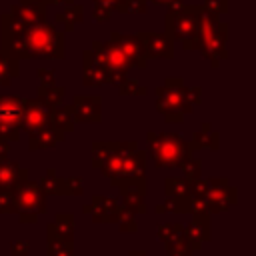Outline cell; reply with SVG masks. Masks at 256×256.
<instances>
[{
  "instance_id": "obj_36",
  "label": "cell",
  "mask_w": 256,
  "mask_h": 256,
  "mask_svg": "<svg viewBox=\"0 0 256 256\" xmlns=\"http://www.w3.org/2000/svg\"><path fill=\"white\" fill-rule=\"evenodd\" d=\"M148 8L146 0H120V4L116 6L114 12L118 14H144Z\"/></svg>"
},
{
  "instance_id": "obj_30",
  "label": "cell",
  "mask_w": 256,
  "mask_h": 256,
  "mask_svg": "<svg viewBox=\"0 0 256 256\" xmlns=\"http://www.w3.org/2000/svg\"><path fill=\"white\" fill-rule=\"evenodd\" d=\"M18 76H20V62L6 58L0 50V86L8 88L12 84V80Z\"/></svg>"
},
{
  "instance_id": "obj_51",
  "label": "cell",
  "mask_w": 256,
  "mask_h": 256,
  "mask_svg": "<svg viewBox=\"0 0 256 256\" xmlns=\"http://www.w3.org/2000/svg\"><path fill=\"white\" fill-rule=\"evenodd\" d=\"M128 256H150V254L142 248H136V250H128Z\"/></svg>"
},
{
  "instance_id": "obj_2",
  "label": "cell",
  "mask_w": 256,
  "mask_h": 256,
  "mask_svg": "<svg viewBox=\"0 0 256 256\" xmlns=\"http://www.w3.org/2000/svg\"><path fill=\"white\" fill-rule=\"evenodd\" d=\"M148 156L152 158L156 168H178V164L192 154L188 148V140H184L176 132H146Z\"/></svg>"
},
{
  "instance_id": "obj_19",
  "label": "cell",
  "mask_w": 256,
  "mask_h": 256,
  "mask_svg": "<svg viewBox=\"0 0 256 256\" xmlns=\"http://www.w3.org/2000/svg\"><path fill=\"white\" fill-rule=\"evenodd\" d=\"M66 140V134L58 132L52 126L40 128L36 132L28 134V150L30 152H38V150H48V148H56L58 144H62Z\"/></svg>"
},
{
  "instance_id": "obj_20",
  "label": "cell",
  "mask_w": 256,
  "mask_h": 256,
  "mask_svg": "<svg viewBox=\"0 0 256 256\" xmlns=\"http://www.w3.org/2000/svg\"><path fill=\"white\" fill-rule=\"evenodd\" d=\"M188 148H190V152H198V150L216 152V150H220V134L216 130H212L210 122H202L200 128L188 140Z\"/></svg>"
},
{
  "instance_id": "obj_43",
  "label": "cell",
  "mask_w": 256,
  "mask_h": 256,
  "mask_svg": "<svg viewBox=\"0 0 256 256\" xmlns=\"http://www.w3.org/2000/svg\"><path fill=\"white\" fill-rule=\"evenodd\" d=\"M8 248L10 256H30V242L26 240H10Z\"/></svg>"
},
{
  "instance_id": "obj_39",
  "label": "cell",
  "mask_w": 256,
  "mask_h": 256,
  "mask_svg": "<svg viewBox=\"0 0 256 256\" xmlns=\"http://www.w3.org/2000/svg\"><path fill=\"white\" fill-rule=\"evenodd\" d=\"M20 126L16 124H10V122H0V138L6 140V142H18L20 140Z\"/></svg>"
},
{
  "instance_id": "obj_29",
  "label": "cell",
  "mask_w": 256,
  "mask_h": 256,
  "mask_svg": "<svg viewBox=\"0 0 256 256\" xmlns=\"http://www.w3.org/2000/svg\"><path fill=\"white\" fill-rule=\"evenodd\" d=\"M38 184L46 196H62V178L58 176L56 168H48L38 180Z\"/></svg>"
},
{
  "instance_id": "obj_14",
  "label": "cell",
  "mask_w": 256,
  "mask_h": 256,
  "mask_svg": "<svg viewBox=\"0 0 256 256\" xmlns=\"http://www.w3.org/2000/svg\"><path fill=\"white\" fill-rule=\"evenodd\" d=\"M110 34L118 42L124 58L130 62L132 68H138V70H146L148 68V58H146L144 48H142V42H140V38L136 34H120L116 30H112Z\"/></svg>"
},
{
  "instance_id": "obj_17",
  "label": "cell",
  "mask_w": 256,
  "mask_h": 256,
  "mask_svg": "<svg viewBox=\"0 0 256 256\" xmlns=\"http://www.w3.org/2000/svg\"><path fill=\"white\" fill-rule=\"evenodd\" d=\"M104 84H110V72L96 62L90 48L84 50L82 52V86L98 88Z\"/></svg>"
},
{
  "instance_id": "obj_28",
  "label": "cell",
  "mask_w": 256,
  "mask_h": 256,
  "mask_svg": "<svg viewBox=\"0 0 256 256\" xmlns=\"http://www.w3.org/2000/svg\"><path fill=\"white\" fill-rule=\"evenodd\" d=\"M112 224L118 226V230L122 234H134L138 232V222H136V214L130 212L128 208H124L122 204L118 206V210L114 212V218H112Z\"/></svg>"
},
{
  "instance_id": "obj_42",
  "label": "cell",
  "mask_w": 256,
  "mask_h": 256,
  "mask_svg": "<svg viewBox=\"0 0 256 256\" xmlns=\"http://www.w3.org/2000/svg\"><path fill=\"white\" fill-rule=\"evenodd\" d=\"M154 212L160 216V214H178V200L174 198H166L164 202H158L154 206Z\"/></svg>"
},
{
  "instance_id": "obj_16",
  "label": "cell",
  "mask_w": 256,
  "mask_h": 256,
  "mask_svg": "<svg viewBox=\"0 0 256 256\" xmlns=\"http://www.w3.org/2000/svg\"><path fill=\"white\" fill-rule=\"evenodd\" d=\"M146 194H148V186L146 182H136V184H126L118 188V202L128 208L130 212H134L136 216H142L148 212L146 206Z\"/></svg>"
},
{
  "instance_id": "obj_18",
  "label": "cell",
  "mask_w": 256,
  "mask_h": 256,
  "mask_svg": "<svg viewBox=\"0 0 256 256\" xmlns=\"http://www.w3.org/2000/svg\"><path fill=\"white\" fill-rule=\"evenodd\" d=\"M10 14L14 18H18L26 28L46 22V6L44 4H36L32 0H16L10 6Z\"/></svg>"
},
{
  "instance_id": "obj_34",
  "label": "cell",
  "mask_w": 256,
  "mask_h": 256,
  "mask_svg": "<svg viewBox=\"0 0 256 256\" xmlns=\"http://www.w3.org/2000/svg\"><path fill=\"white\" fill-rule=\"evenodd\" d=\"M118 92L122 94V96H146V92H148V88L146 86H142L138 80H134V78H124L118 86Z\"/></svg>"
},
{
  "instance_id": "obj_32",
  "label": "cell",
  "mask_w": 256,
  "mask_h": 256,
  "mask_svg": "<svg viewBox=\"0 0 256 256\" xmlns=\"http://www.w3.org/2000/svg\"><path fill=\"white\" fill-rule=\"evenodd\" d=\"M46 256H74V242L46 236Z\"/></svg>"
},
{
  "instance_id": "obj_52",
  "label": "cell",
  "mask_w": 256,
  "mask_h": 256,
  "mask_svg": "<svg viewBox=\"0 0 256 256\" xmlns=\"http://www.w3.org/2000/svg\"><path fill=\"white\" fill-rule=\"evenodd\" d=\"M148 2H152V4H156V6H166V4H170L172 0H148Z\"/></svg>"
},
{
  "instance_id": "obj_25",
  "label": "cell",
  "mask_w": 256,
  "mask_h": 256,
  "mask_svg": "<svg viewBox=\"0 0 256 256\" xmlns=\"http://www.w3.org/2000/svg\"><path fill=\"white\" fill-rule=\"evenodd\" d=\"M22 116V98L16 94L0 96V122H10L20 126Z\"/></svg>"
},
{
  "instance_id": "obj_21",
  "label": "cell",
  "mask_w": 256,
  "mask_h": 256,
  "mask_svg": "<svg viewBox=\"0 0 256 256\" xmlns=\"http://www.w3.org/2000/svg\"><path fill=\"white\" fill-rule=\"evenodd\" d=\"M46 236H56L66 242H74V214L58 212L52 222L46 224Z\"/></svg>"
},
{
  "instance_id": "obj_26",
  "label": "cell",
  "mask_w": 256,
  "mask_h": 256,
  "mask_svg": "<svg viewBox=\"0 0 256 256\" xmlns=\"http://www.w3.org/2000/svg\"><path fill=\"white\" fill-rule=\"evenodd\" d=\"M64 94H66V88L64 86H58V84H38V90H36V98L46 106V108H56L62 104L64 100Z\"/></svg>"
},
{
  "instance_id": "obj_24",
  "label": "cell",
  "mask_w": 256,
  "mask_h": 256,
  "mask_svg": "<svg viewBox=\"0 0 256 256\" xmlns=\"http://www.w3.org/2000/svg\"><path fill=\"white\" fill-rule=\"evenodd\" d=\"M82 22H84V6L82 4L64 6V10H58L54 14V24L56 26H62L64 32H72Z\"/></svg>"
},
{
  "instance_id": "obj_49",
  "label": "cell",
  "mask_w": 256,
  "mask_h": 256,
  "mask_svg": "<svg viewBox=\"0 0 256 256\" xmlns=\"http://www.w3.org/2000/svg\"><path fill=\"white\" fill-rule=\"evenodd\" d=\"M184 6H186V2H184V0H172L170 4H166L168 12H178V10H182Z\"/></svg>"
},
{
  "instance_id": "obj_31",
  "label": "cell",
  "mask_w": 256,
  "mask_h": 256,
  "mask_svg": "<svg viewBox=\"0 0 256 256\" xmlns=\"http://www.w3.org/2000/svg\"><path fill=\"white\" fill-rule=\"evenodd\" d=\"M184 236V224L182 222H160L156 226V238L160 242H172Z\"/></svg>"
},
{
  "instance_id": "obj_44",
  "label": "cell",
  "mask_w": 256,
  "mask_h": 256,
  "mask_svg": "<svg viewBox=\"0 0 256 256\" xmlns=\"http://www.w3.org/2000/svg\"><path fill=\"white\" fill-rule=\"evenodd\" d=\"M36 76L40 80V84L48 86V84H56V70L54 68H38Z\"/></svg>"
},
{
  "instance_id": "obj_41",
  "label": "cell",
  "mask_w": 256,
  "mask_h": 256,
  "mask_svg": "<svg viewBox=\"0 0 256 256\" xmlns=\"http://www.w3.org/2000/svg\"><path fill=\"white\" fill-rule=\"evenodd\" d=\"M182 94H184V100L190 104V106H200L202 104V88L200 86H186L182 88Z\"/></svg>"
},
{
  "instance_id": "obj_9",
  "label": "cell",
  "mask_w": 256,
  "mask_h": 256,
  "mask_svg": "<svg viewBox=\"0 0 256 256\" xmlns=\"http://www.w3.org/2000/svg\"><path fill=\"white\" fill-rule=\"evenodd\" d=\"M228 38H230V24L228 22H220V28L200 44L198 52L210 62V68H220V64L224 60L230 58L228 52Z\"/></svg>"
},
{
  "instance_id": "obj_45",
  "label": "cell",
  "mask_w": 256,
  "mask_h": 256,
  "mask_svg": "<svg viewBox=\"0 0 256 256\" xmlns=\"http://www.w3.org/2000/svg\"><path fill=\"white\" fill-rule=\"evenodd\" d=\"M110 16H112V10L110 8H104V6H94V10H92V18H94V22H108L110 20Z\"/></svg>"
},
{
  "instance_id": "obj_15",
  "label": "cell",
  "mask_w": 256,
  "mask_h": 256,
  "mask_svg": "<svg viewBox=\"0 0 256 256\" xmlns=\"http://www.w3.org/2000/svg\"><path fill=\"white\" fill-rule=\"evenodd\" d=\"M184 238L190 244V248L194 252L202 250V246L206 242H210L212 238V220L210 214H200V216H192V220L188 224H184Z\"/></svg>"
},
{
  "instance_id": "obj_11",
  "label": "cell",
  "mask_w": 256,
  "mask_h": 256,
  "mask_svg": "<svg viewBox=\"0 0 256 256\" xmlns=\"http://www.w3.org/2000/svg\"><path fill=\"white\" fill-rule=\"evenodd\" d=\"M142 42L144 54L148 60H172L174 58V42L164 32H152V30H140L136 34Z\"/></svg>"
},
{
  "instance_id": "obj_27",
  "label": "cell",
  "mask_w": 256,
  "mask_h": 256,
  "mask_svg": "<svg viewBox=\"0 0 256 256\" xmlns=\"http://www.w3.org/2000/svg\"><path fill=\"white\" fill-rule=\"evenodd\" d=\"M188 186H190V180H186L184 176H168L164 178V194L166 198H174V200H184L188 198Z\"/></svg>"
},
{
  "instance_id": "obj_7",
  "label": "cell",
  "mask_w": 256,
  "mask_h": 256,
  "mask_svg": "<svg viewBox=\"0 0 256 256\" xmlns=\"http://www.w3.org/2000/svg\"><path fill=\"white\" fill-rule=\"evenodd\" d=\"M208 190L204 194L206 202H208V212L212 214H222L226 210H230L232 206H236L238 202V190L236 186L230 184V180L226 176H216V178H208Z\"/></svg>"
},
{
  "instance_id": "obj_8",
  "label": "cell",
  "mask_w": 256,
  "mask_h": 256,
  "mask_svg": "<svg viewBox=\"0 0 256 256\" xmlns=\"http://www.w3.org/2000/svg\"><path fill=\"white\" fill-rule=\"evenodd\" d=\"M146 158L148 154L144 150H134L122 156V164L118 168V174L110 180L114 188L126 186V184H136V182H146Z\"/></svg>"
},
{
  "instance_id": "obj_23",
  "label": "cell",
  "mask_w": 256,
  "mask_h": 256,
  "mask_svg": "<svg viewBox=\"0 0 256 256\" xmlns=\"http://www.w3.org/2000/svg\"><path fill=\"white\" fill-rule=\"evenodd\" d=\"M50 126L56 128L62 134H70L74 132L76 120H74V112H72V104H60L56 108L50 110Z\"/></svg>"
},
{
  "instance_id": "obj_53",
  "label": "cell",
  "mask_w": 256,
  "mask_h": 256,
  "mask_svg": "<svg viewBox=\"0 0 256 256\" xmlns=\"http://www.w3.org/2000/svg\"><path fill=\"white\" fill-rule=\"evenodd\" d=\"M32 2H36V4H44V0H32Z\"/></svg>"
},
{
  "instance_id": "obj_38",
  "label": "cell",
  "mask_w": 256,
  "mask_h": 256,
  "mask_svg": "<svg viewBox=\"0 0 256 256\" xmlns=\"http://www.w3.org/2000/svg\"><path fill=\"white\" fill-rule=\"evenodd\" d=\"M2 214H16L12 188H0V216Z\"/></svg>"
},
{
  "instance_id": "obj_50",
  "label": "cell",
  "mask_w": 256,
  "mask_h": 256,
  "mask_svg": "<svg viewBox=\"0 0 256 256\" xmlns=\"http://www.w3.org/2000/svg\"><path fill=\"white\" fill-rule=\"evenodd\" d=\"M8 154H10V142L0 138V156H8Z\"/></svg>"
},
{
  "instance_id": "obj_5",
  "label": "cell",
  "mask_w": 256,
  "mask_h": 256,
  "mask_svg": "<svg viewBox=\"0 0 256 256\" xmlns=\"http://www.w3.org/2000/svg\"><path fill=\"white\" fill-rule=\"evenodd\" d=\"M198 10H200V4H188L178 10V12H166L164 16V34L176 42H184L188 38L194 36L196 32V24H198Z\"/></svg>"
},
{
  "instance_id": "obj_46",
  "label": "cell",
  "mask_w": 256,
  "mask_h": 256,
  "mask_svg": "<svg viewBox=\"0 0 256 256\" xmlns=\"http://www.w3.org/2000/svg\"><path fill=\"white\" fill-rule=\"evenodd\" d=\"M162 86H166V88H180V86H184V80L180 76H168Z\"/></svg>"
},
{
  "instance_id": "obj_40",
  "label": "cell",
  "mask_w": 256,
  "mask_h": 256,
  "mask_svg": "<svg viewBox=\"0 0 256 256\" xmlns=\"http://www.w3.org/2000/svg\"><path fill=\"white\" fill-rule=\"evenodd\" d=\"M202 6L206 10H210L216 16L228 14L230 12V0H202Z\"/></svg>"
},
{
  "instance_id": "obj_33",
  "label": "cell",
  "mask_w": 256,
  "mask_h": 256,
  "mask_svg": "<svg viewBox=\"0 0 256 256\" xmlns=\"http://www.w3.org/2000/svg\"><path fill=\"white\" fill-rule=\"evenodd\" d=\"M178 168L182 170V176L186 180H198V178H202V160L196 158V156H192V154H188L178 164Z\"/></svg>"
},
{
  "instance_id": "obj_10",
  "label": "cell",
  "mask_w": 256,
  "mask_h": 256,
  "mask_svg": "<svg viewBox=\"0 0 256 256\" xmlns=\"http://www.w3.org/2000/svg\"><path fill=\"white\" fill-rule=\"evenodd\" d=\"M50 126V108H46L36 96L22 98V116H20V130L26 134L36 132L40 128Z\"/></svg>"
},
{
  "instance_id": "obj_37",
  "label": "cell",
  "mask_w": 256,
  "mask_h": 256,
  "mask_svg": "<svg viewBox=\"0 0 256 256\" xmlns=\"http://www.w3.org/2000/svg\"><path fill=\"white\" fill-rule=\"evenodd\" d=\"M166 256H194V250L186 242V238H178L172 242H166Z\"/></svg>"
},
{
  "instance_id": "obj_6",
  "label": "cell",
  "mask_w": 256,
  "mask_h": 256,
  "mask_svg": "<svg viewBox=\"0 0 256 256\" xmlns=\"http://www.w3.org/2000/svg\"><path fill=\"white\" fill-rule=\"evenodd\" d=\"M0 24H2V32H0L2 54L10 60H16V62L26 60V54H24V30H26V26L18 18H14L10 12L2 14Z\"/></svg>"
},
{
  "instance_id": "obj_22",
  "label": "cell",
  "mask_w": 256,
  "mask_h": 256,
  "mask_svg": "<svg viewBox=\"0 0 256 256\" xmlns=\"http://www.w3.org/2000/svg\"><path fill=\"white\" fill-rule=\"evenodd\" d=\"M22 178H30L28 168H22L8 156H0V188H12Z\"/></svg>"
},
{
  "instance_id": "obj_3",
  "label": "cell",
  "mask_w": 256,
  "mask_h": 256,
  "mask_svg": "<svg viewBox=\"0 0 256 256\" xmlns=\"http://www.w3.org/2000/svg\"><path fill=\"white\" fill-rule=\"evenodd\" d=\"M12 196L16 204V216L20 224H36L42 214L48 212L46 194L42 192L38 180L22 178L12 186Z\"/></svg>"
},
{
  "instance_id": "obj_35",
  "label": "cell",
  "mask_w": 256,
  "mask_h": 256,
  "mask_svg": "<svg viewBox=\"0 0 256 256\" xmlns=\"http://www.w3.org/2000/svg\"><path fill=\"white\" fill-rule=\"evenodd\" d=\"M84 194V180L80 176L62 178V196H82Z\"/></svg>"
},
{
  "instance_id": "obj_47",
  "label": "cell",
  "mask_w": 256,
  "mask_h": 256,
  "mask_svg": "<svg viewBox=\"0 0 256 256\" xmlns=\"http://www.w3.org/2000/svg\"><path fill=\"white\" fill-rule=\"evenodd\" d=\"M92 2H94V6H104V8H110L112 12L120 4V0H92Z\"/></svg>"
},
{
  "instance_id": "obj_4",
  "label": "cell",
  "mask_w": 256,
  "mask_h": 256,
  "mask_svg": "<svg viewBox=\"0 0 256 256\" xmlns=\"http://www.w3.org/2000/svg\"><path fill=\"white\" fill-rule=\"evenodd\" d=\"M182 88H166V86H156L154 88V94H156V110L162 114L164 122L166 124H182L186 114H192L194 112V106H190L186 100H184V94H182Z\"/></svg>"
},
{
  "instance_id": "obj_13",
  "label": "cell",
  "mask_w": 256,
  "mask_h": 256,
  "mask_svg": "<svg viewBox=\"0 0 256 256\" xmlns=\"http://www.w3.org/2000/svg\"><path fill=\"white\" fill-rule=\"evenodd\" d=\"M120 202L114 196H104V194H94L88 204L82 206V212L92 218L94 224H112L114 212L118 210Z\"/></svg>"
},
{
  "instance_id": "obj_48",
  "label": "cell",
  "mask_w": 256,
  "mask_h": 256,
  "mask_svg": "<svg viewBox=\"0 0 256 256\" xmlns=\"http://www.w3.org/2000/svg\"><path fill=\"white\" fill-rule=\"evenodd\" d=\"M76 0H44V6H72Z\"/></svg>"
},
{
  "instance_id": "obj_12",
  "label": "cell",
  "mask_w": 256,
  "mask_h": 256,
  "mask_svg": "<svg viewBox=\"0 0 256 256\" xmlns=\"http://www.w3.org/2000/svg\"><path fill=\"white\" fill-rule=\"evenodd\" d=\"M72 112L76 124H100L102 122V96L98 94H76L72 100Z\"/></svg>"
},
{
  "instance_id": "obj_1",
  "label": "cell",
  "mask_w": 256,
  "mask_h": 256,
  "mask_svg": "<svg viewBox=\"0 0 256 256\" xmlns=\"http://www.w3.org/2000/svg\"><path fill=\"white\" fill-rule=\"evenodd\" d=\"M54 22H40L24 30L26 60H62L66 56V38Z\"/></svg>"
}]
</instances>
